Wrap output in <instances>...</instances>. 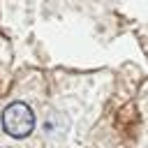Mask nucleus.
<instances>
[{"mask_svg":"<svg viewBox=\"0 0 148 148\" xmlns=\"http://www.w3.org/2000/svg\"><path fill=\"white\" fill-rule=\"evenodd\" d=\"M2 127L9 136L23 139L35 130V113L25 102H12L2 111Z\"/></svg>","mask_w":148,"mask_h":148,"instance_id":"1","label":"nucleus"}]
</instances>
